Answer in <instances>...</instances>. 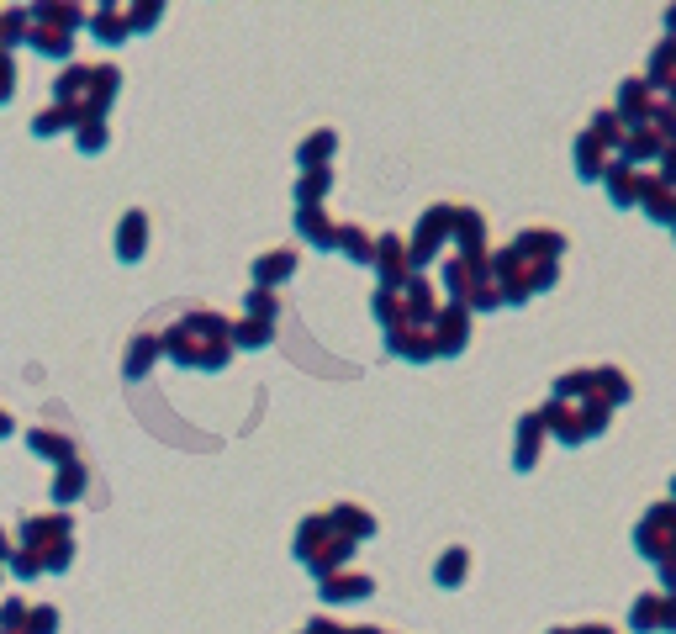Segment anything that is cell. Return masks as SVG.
I'll return each instance as SVG.
<instances>
[{
    "instance_id": "1",
    "label": "cell",
    "mask_w": 676,
    "mask_h": 634,
    "mask_svg": "<svg viewBox=\"0 0 676 634\" xmlns=\"http://www.w3.org/2000/svg\"><path fill=\"white\" fill-rule=\"evenodd\" d=\"M634 545H640V555H650L655 566L671 561L676 555V502H655L640 518V529H634Z\"/></svg>"
},
{
    "instance_id": "2",
    "label": "cell",
    "mask_w": 676,
    "mask_h": 634,
    "mask_svg": "<svg viewBox=\"0 0 676 634\" xmlns=\"http://www.w3.org/2000/svg\"><path fill=\"white\" fill-rule=\"evenodd\" d=\"M650 106H655V90H650L645 80H624V85H618V106H613V117L624 122V127H645Z\"/></svg>"
},
{
    "instance_id": "3",
    "label": "cell",
    "mask_w": 676,
    "mask_h": 634,
    "mask_svg": "<svg viewBox=\"0 0 676 634\" xmlns=\"http://www.w3.org/2000/svg\"><path fill=\"white\" fill-rule=\"evenodd\" d=\"M640 180L645 175H634V164H624V159H613L603 170V185H608L613 207H634V201H640Z\"/></svg>"
},
{
    "instance_id": "4",
    "label": "cell",
    "mask_w": 676,
    "mask_h": 634,
    "mask_svg": "<svg viewBox=\"0 0 676 634\" xmlns=\"http://www.w3.org/2000/svg\"><path fill=\"white\" fill-rule=\"evenodd\" d=\"M640 201H645V212L655 222H666V228H676V191L666 180H640Z\"/></svg>"
},
{
    "instance_id": "5",
    "label": "cell",
    "mask_w": 676,
    "mask_h": 634,
    "mask_svg": "<svg viewBox=\"0 0 676 634\" xmlns=\"http://www.w3.org/2000/svg\"><path fill=\"white\" fill-rule=\"evenodd\" d=\"M603 170H608L603 143H597L592 133H581V143H576V175H581V180H603Z\"/></svg>"
},
{
    "instance_id": "6",
    "label": "cell",
    "mask_w": 676,
    "mask_h": 634,
    "mask_svg": "<svg viewBox=\"0 0 676 634\" xmlns=\"http://www.w3.org/2000/svg\"><path fill=\"white\" fill-rule=\"evenodd\" d=\"M465 333H471V323H465V312H460V307L439 317V349H444V354H455V349L465 344Z\"/></svg>"
},
{
    "instance_id": "7",
    "label": "cell",
    "mask_w": 676,
    "mask_h": 634,
    "mask_svg": "<svg viewBox=\"0 0 676 634\" xmlns=\"http://www.w3.org/2000/svg\"><path fill=\"white\" fill-rule=\"evenodd\" d=\"M370 576H323V598H365Z\"/></svg>"
},
{
    "instance_id": "8",
    "label": "cell",
    "mask_w": 676,
    "mask_h": 634,
    "mask_svg": "<svg viewBox=\"0 0 676 634\" xmlns=\"http://www.w3.org/2000/svg\"><path fill=\"white\" fill-rule=\"evenodd\" d=\"M629 624L640 629V634H655V629H661V598H640V603H634V613H629Z\"/></svg>"
},
{
    "instance_id": "9",
    "label": "cell",
    "mask_w": 676,
    "mask_h": 634,
    "mask_svg": "<svg viewBox=\"0 0 676 634\" xmlns=\"http://www.w3.org/2000/svg\"><path fill=\"white\" fill-rule=\"evenodd\" d=\"M539 418H523V439H518V465H529L534 460V450H539Z\"/></svg>"
},
{
    "instance_id": "10",
    "label": "cell",
    "mask_w": 676,
    "mask_h": 634,
    "mask_svg": "<svg viewBox=\"0 0 676 634\" xmlns=\"http://www.w3.org/2000/svg\"><path fill=\"white\" fill-rule=\"evenodd\" d=\"M460 576H465V550H449L439 561V582H460Z\"/></svg>"
},
{
    "instance_id": "11",
    "label": "cell",
    "mask_w": 676,
    "mask_h": 634,
    "mask_svg": "<svg viewBox=\"0 0 676 634\" xmlns=\"http://www.w3.org/2000/svg\"><path fill=\"white\" fill-rule=\"evenodd\" d=\"M286 270H291V254L280 249L275 259H265V265H259V281H280V275H286Z\"/></svg>"
},
{
    "instance_id": "12",
    "label": "cell",
    "mask_w": 676,
    "mask_h": 634,
    "mask_svg": "<svg viewBox=\"0 0 676 634\" xmlns=\"http://www.w3.org/2000/svg\"><path fill=\"white\" fill-rule=\"evenodd\" d=\"M238 344H270V328L265 323H243L238 328Z\"/></svg>"
},
{
    "instance_id": "13",
    "label": "cell",
    "mask_w": 676,
    "mask_h": 634,
    "mask_svg": "<svg viewBox=\"0 0 676 634\" xmlns=\"http://www.w3.org/2000/svg\"><path fill=\"white\" fill-rule=\"evenodd\" d=\"M661 629L676 634V598H661Z\"/></svg>"
},
{
    "instance_id": "14",
    "label": "cell",
    "mask_w": 676,
    "mask_h": 634,
    "mask_svg": "<svg viewBox=\"0 0 676 634\" xmlns=\"http://www.w3.org/2000/svg\"><path fill=\"white\" fill-rule=\"evenodd\" d=\"M328 148H333V138L323 133V138H312V143H307V154H302V159H323V154H328Z\"/></svg>"
},
{
    "instance_id": "15",
    "label": "cell",
    "mask_w": 676,
    "mask_h": 634,
    "mask_svg": "<svg viewBox=\"0 0 676 634\" xmlns=\"http://www.w3.org/2000/svg\"><path fill=\"white\" fill-rule=\"evenodd\" d=\"M666 106H671V111H676V80H671V85H666Z\"/></svg>"
},
{
    "instance_id": "16",
    "label": "cell",
    "mask_w": 676,
    "mask_h": 634,
    "mask_svg": "<svg viewBox=\"0 0 676 634\" xmlns=\"http://www.w3.org/2000/svg\"><path fill=\"white\" fill-rule=\"evenodd\" d=\"M671 497H676V476H671Z\"/></svg>"
}]
</instances>
